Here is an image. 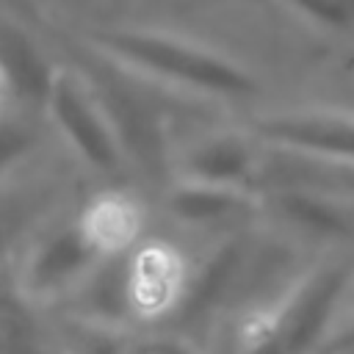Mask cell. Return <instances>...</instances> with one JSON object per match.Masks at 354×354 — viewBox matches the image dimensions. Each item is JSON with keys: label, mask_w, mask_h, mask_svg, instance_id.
I'll return each mask as SVG.
<instances>
[{"label": "cell", "mask_w": 354, "mask_h": 354, "mask_svg": "<svg viewBox=\"0 0 354 354\" xmlns=\"http://www.w3.org/2000/svg\"><path fill=\"white\" fill-rule=\"evenodd\" d=\"M41 119L53 133L91 169H113L116 138L113 122L102 108L94 88L69 69H55L50 91L41 105Z\"/></svg>", "instance_id": "6da1fadb"}, {"label": "cell", "mask_w": 354, "mask_h": 354, "mask_svg": "<svg viewBox=\"0 0 354 354\" xmlns=\"http://www.w3.org/2000/svg\"><path fill=\"white\" fill-rule=\"evenodd\" d=\"M122 307L138 321H158L169 315L188 290V263L180 249L166 241H149L130 249L119 268Z\"/></svg>", "instance_id": "7a4b0ae2"}, {"label": "cell", "mask_w": 354, "mask_h": 354, "mask_svg": "<svg viewBox=\"0 0 354 354\" xmlns=\"http://www.w3.org/2000/svg\"><path fill=\"white\" fill-rule=\"evenodd\" d=\"M58 205V183L30 166L0 180V271L17 257L28 238L53 216Z\"/></svg>", "instance_id": "3957f363"}, {"label": "cell", "mask_w": 354, "mask_h": 354, "mask_svg": "<svg viewBox=\"0 0 354 354\" xmlns=\"http://www.w3.org/2000/svg\"><path fill=\"white\" fill-rule=\"evenodd\" d=\"M41 113L8 111L0 116V180L33 166L41 149Z\"/></svg>", "instance_id": "277c9868"}, {"label": "cell", "mask_w": 354, "mask_h": 354, "mask_svg": "<svg viewBox=\"0 0 354 354\" xmlns=\"http://www.w3.org/2000/svg\"><path fill=\"white\" fill-rule=\"evenodd\" d=\"M8 111H19V108L14 105V100H11V94H8V86H6V80L0 77V116L8 113Z\"/></svg>", "instance_id": "5b68a950"}]
</instances>
